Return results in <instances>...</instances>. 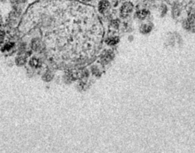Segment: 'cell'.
I'll return each instance as SVG.
<instances>
[{"label": "cell", "instance_id": "cell-3", "mask_svg": "<svg viewBox=\"0 0 195 153\" xmlns=\"http://www.w3.org/2000/svg\"><path fill=\"white\" fill-rule=\"evenodd\" d=\"M146 12H144V11H140L139 12H138V13H137V16H138V17H140V18H143V17H144L145 16H146Z\"/></svg>", "mask_w": 195, "mask_h": 153}, {"label": "cell", "instance_id": "cell-1", "mask_svg": "<svg viewBox=\"0 0 195 153\" xmlns=\"http://www.w3.org/2000/svg\"><path fill=\"white\" fill-rule=\"evenodd\" d=\"M133 8H134V6L131 3L126 2L121 7L120 14L123 17H126L132 12Z\"/></svg>", "mask_w": 195, "mask_h": 153}, {"label": "cell", "instance_id": "cell-2", "mask_svg": "<svg viewBox=\"0 0 195 153\" xmlns=\"http://www.w3.org/2000/svg\"><path fill=\"white\" fill-rule=\"evenodd\" d=\"M110 6L109 2L106 0H102L99 4L98 5V10L101 13H103L106 12L108 9V7Z\"/></svg>", "mask_w": 195, "mask_h": 153}, {"label": "cell", "instance_id": "cell-4", "mask_svg": "<svg viewBox=\"0 0 195 153\" xmlns=\"http://www.w3.org/2000/svg\"><path fill=\"white\" fill-rule=\"evenodd\" d=\"M83 1H91V0H83Z\"/></svg>", "mask_w": 195, "mask_h": 153}]
</instances>
